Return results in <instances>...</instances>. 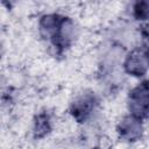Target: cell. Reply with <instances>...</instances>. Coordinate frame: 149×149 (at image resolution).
<instances>
[{
	"instance_id": "cell-1",
	"label": "cell",
	"mask_w": 149,
	"mask_h": 149,
	"mask_svg": "<svg viewBox=\"0 0 149 149\" xmlns=\"http://www.w3.org/2000/svg\"><path fill=\"white\" fill-rule=\"evenodd\" d=\"M40 37L48 42L57 55L65 52L77 37V27L72 17L59 13H47L37 21Z\"/></svg>"
},
{
	"instance_id": "cell-2",
	"label": "cell",
	"mask_w": 149,
	"mask_h": 149,
	"mask_svg": "<svg viewBox=\"0 0 149 149\" xmlns=\"http://www.w3.org/2000/svg\"><path fill=\"white\" fill-rule=\"evenodd\" d=\"M99 106V98L92 90H84L74 95L69 105V113L78 123L87 122Z\"/></svg>"
},
{
	"instance_id": "cell-3",
	"label": "cell",
	"mask_w": 149,
	"mask_h": 149,
	"mask_svg": "<svg viewBox=\"0 0 149 149\" xmlns=\"http://www.w3.org/2000/svg\"><path fill=\"white\" fill-rule=\"evenodd\" d=\"M128 114L141 119H149V79H143L130 88L127 95Z\"/></svg>"
},
{
	"instance_id": "cell-4",
	"label": "cell",
	"mask_w": 149,
	"mask_h": 149,
	"mask_svg": "<svg viewBox=\"0 0 149 149\" xmlns=\"http://www.w3.org/2000/svg\"><path fill=\"white\" fill-rule=\"evenodd\" d=\"M122 69L128 76L135 78L144 77L149 71V55L140 47L132 49L125 56Z\"/></svg>"
},
{
	"instance_id": "cell-5",
	"label": "cell",
	"mask_w": 149,
	"mask_h": 149,
	"mask_svg": "<svg viewBox=\"0 0 149 149\" xmlns=\"http://www.w3.org/2000/svg\"><path fill=\"white\" fill-rule=\"evenodd\" d=\"M116 134L119 139L127 143H134L142 139L144 134L143 120L130 114L123 115L116 125Z\"/></svg>"
},
{
	"instance_id": "cell-6",
	"label": "cell",
	"mask_w": 149,
	"mask_h": 149,
	"mask_svg": "<svg viewBox=\"0 0 149 149\" xmlns=\"http://www.w3.org/2000/svg\"><path fill=\"white\" fill-rule=\"evenodd\" d=\"M54 128V121H52V114L44 109L38 112L34 119H33V127H31V133L33 137L35 140H41L48 136Z\"/></svg>"
},
{
	"instance_id": "cell-7",
	"label": "cell",
	"mask_w": 149,
	"mask_h": 149,
	"mask_svg": "<svg viewBox=\"0 0 149 149\" xmlns=\"http://www.w3.org/2000/svg\"><path fill=\"white\" fill-rule=\"evenodd\" d=\"M132 16L140 22L149 21V0H137L132 5Z\"/></svg>"
},
{
	"instance_id": "cell-8",
	"label": "cell",
	"mask_w": 149,
	"mask_h": 149,
	"mask_svg": "<svg viewBox=\"0 0 149 149\" xmlns=\"http://www.w3.org/2000/svg\"><path fill=\"white\" fill-rule=\"evenodd\" d=\"M140 48L149 55V21L140 27Z\"/></svg>"
},
{
	"instance_id": "cell-9",
	"label": "cell",
	"mask_w": 149,
	"mask_h": 149,
	"mask_svg": "<svg viewBox=\"0 0 149 149\" xmlns=\"http://www.w3.org/2000/svg\"><path fill=\"white\" fill-rule=\"evenodd\" d=\"M93 149H101V148H99V147H97V148H93Z\"/></svg>"
}]
</instances>
